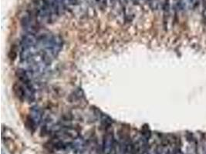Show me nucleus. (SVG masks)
<instances>
[{"label": "nucleus", "instance_id": "nucleus-1", "mask_svg": "<svg viewBox=\"0 0 206 154\" xmlns=\"http://www.w3.org/2000/svg\"><path fill=\"white\" fill-rule=\"evenodd\" d=\"M22 27L26 33L32 34H36L39 31V23L38 17L35 11H29L26 15H24L20 20Z\"/></svg>", "mask_w": 206, "mask_h": 154}, {"label": "nucleus", "instance_id": "nucleus-2", "mask_svg": "<svg viewBox=\"0 0 206 154\" xmlns=\"http://www.w3.org/2000/svg\"><path fill=\"white\" fill-rule=\"evenodd\" d=\"M33 2L34 11L39 19L47 22L53 21V16L47 0H33Z\"/></svg>", "mask_w": 206, "mask_h": 154}, {"label": "nucleus", "instance_id": "nucleus-3", "mask_svg": "<svg viewBox=\"0 0 206 154\" xmlns=\"http://www.w3.org/2000/svg\"><path fill=\"white\" fill-rule=\"evenodd\" d=\"M116 140L114 139V134L110 132H108L104 136L101 146V153L103 154H110V151L113 149Z\"/></svg>", "mask_w": 206, "mask_h": 154}, {"label": "nucleus", "instance_id": "nucleus-4", "mask_svg": "<svg viewBox=\"0 0 206 154\" xmlns=\"http://www.w3.org/2000/svg\"><path fill=\"white\" fill-rule=\"evenodd\" d=\"M38 40H39V36H37L36 34L26 33L21 39V43H20L21 48L36 46L38 44Z\"/></svg>", "mask_w": 206, "mask_h": 154}, {"label": "nucleus", "instance_id": "nucleus-5", "mask_svg": "<svg viewBox=\"0 0 206 154\" xmlns=\"http://www.w3.org/2000/svg\"><path fill=\"white\" fill-rule=\"evenodd\" d=\"M30 116L31 119L34 121V123L36 126H39L43 121V113L41 108H39L38 106H34L30 109Z\"/></svg>", "mask_w": 206, "mask_h": 154}, {"label": "nucleus", "instance_id": "nucleus-6", "mask_svg": "<svg viewBox=\"0 0 206 154\" xmlns=\"http://www.w3.org/2000/svg\"><path fill=\"white\" fill-rule=\"evenodd\" d=\"M12 91H13L15 96H16L18 100L20 101H24L26 100V91H25V87L22 84L15 83L12 86Z\"/></svg>", "mask_w": 206, "mask_h": 154}, {"label": "nucleus", "instance_id": "nucleus-7", "mask_svg": "<svg viewBox=\"0 0 206 154\" xmlns=\"http://www.w3.org/2000/svg\"><path fill=\"white\" fill-rule=\"evenodd\" d=\"M163 12L164 22L166 23L170 16V0H165L163 3Z\"/></svg>", "mask_w": 206, "mask_h": 154}, {"label": "nucleus", "instance_id": "nucleus-8", "mask_svg": "<svg viewBox=\"0 0 206 154\" xmlns=\"http://www.w3.org/2000/svg\"><path fill=\"white\" fill-rule=\"evenodd\" d=\"M25 125L26 127L27 128L30 132L32 133H34L36 130V129L37 128V126L34 123V121L31 119V117L30 116H27L26 118V122H25Z\"/></svg>", "mask_w": 206, "mask_h": 154}, {"label": "nucleus", "instance_id": "nucleus-9", "mask_svg": "<svg viewBox=\"0 0 206 154\" xmlns=\"http://www.w3.org/2000/svg\"><path fill=\"white\" fill-rule=\"evenodd\" d=\"M141 135L142 137H144V138H145L146 140H149L150 138H151V130H150L149 127H148V126L147 125H144L141 128Z\"/></svg>", "mask_w": 206, "mask_h": 154}, {"label": "nucleus", "instance_id": "nucleus-10", "mask_svg": "<svg viewBox=\"0 0 206 154\" xmlns=\"http://www.w3.org/2000/svg\"><path fill=\"white\" fill-rule=\"evenodd\" d=\"M184 8L185 9H192L194 8V5L196 3V0H182Z\"/></svg>", "mask_w": 206, "mask_h": 154}, {"label": "nucleus", "instance_id": "nucleus-11", "mask_svg": "<svg viewBox=\"0 0 206 154\" xmlns=\"http://www.w3.org/2000/svg\"><path fill=\"white\" fill-rule=\"evenodd\" d=\"M17 56V49H16L15 46H12V48L10 49L9 53V58L10 59V60H15Z\"/></svg>", "mask_w": 206, "mask_h": 154}, {"label": "nucleus", "instance_id": "nucleus-12", "mask_svg": "<svg viewBox=\"0 0 206 154\" xmlns=\"http://www.w3.org/2000/svg\"><path fill=\"white\" fill-rule=\"evenodd\" d=\"M150 6L152 9H157L158 6L160 5V0H149Z\"/></svg>", "mask_w": 206, "mask_h": 154}, {"label": "nucleus", "instance_id": "nucleus-13", "mask_svg": "<svg viewBox=\"0 0 206 154\" xmlns=\"http://www.w3.org/2000/svg\"><path fill=\"white\" fill-rule=\"evenodd\" d=\"M168 154H183L182 152L181 151L178 149H175V150L171 151V152H169Z\"/></svg>", "mask_w": 206, "mask_h": 154}, {"label": "nucleus", "instance_id": "nucleus-14", "mask_svg": "<svg viewBox=\"0 0 206 154\" xmlns=\"http://www.w3.org/2000/svg\"><path fill=\"white\" fill-rule=\"evenodd\" d=\"M143 1H147V0H143Z\"/></svg>", "mask_w": 206, "mask_h": 154}]
</instances>
